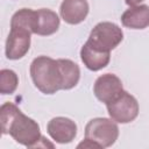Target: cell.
<instances>
[{"mask_svg": "<svg viewBox=\"0 0 149 149\" xmlns=\"http://www.w3.org/2000/svg\"><path fill=\"white\" fill-rule=\"evenodd\" d=\"M1 133L9 134L17 143L34 148L41 141L42 135L36 121L24 115L14 104L5 102L0 108Z\"/></svg>", "mask_w": 149, "mask_h": 149, "instance_id": "6da1fadb", "label": "cell"}, {"mask_svg": "<svg viewBox=\"0 0 149 149\" xmlns=\"http://www.w3.org/2000/svg\"><path fill=\"white\" fill-rule=\"evenodd\" d=\"M30 76L35 86L45 94L63 90V77L57 59L47 56L36 57L30 65Z\"/></svg>", "mask_w": 149, "mask_h": 149, "instance_id": "7a4b0ae2", "label": "cell"}, {"mask_svg": "<svg viewBox=\"0 0 149 149\" xmlns=\"http://www.w3.org/2000/svg\"><path fill=\"white\" fill-rule=\"evenodd\" d=\"M123 33L119 26L112 22H100L90 33L87 43L101 51L109 52L122 41Z\"/></svg>", "mask_w": 149, "mask_h": 149, "instance_id": "3957f363", "label": "cell"}, {"mask_svg": "<svg viewBox=\"0 0 149 149\" xmlns=\"http://www.w3.org/2000/svg\"><path fill=\"white\" fill-rule=\"evenodd\" d=\"M119 128L114 120L95 118L88 121L85 127V139L98 143L101 148L111 147L118 140Z\"/></svg>", "mask_w": 149, "mask_h": 149, "instance_id": "277c9868", "label": "cell"}, {"mask_svg": "<svg viewBox=\"0 0 149 149\" xmlns=\"http://www.w3.org/2000/svg\"><path fill=\"white\" fill-rule=\"evenodd\" d=\"M112 120L119 123H128L136 119L139 114V102L128 92L122 91L114 100L106 104Z\"/></svg>", "mask_w": 149, "mask_h": 149, "instance_id": "5b68a950", "label": "cell"}, {"mask_svg": "<svg viewBox=\"0 0 149 149\" xmlns=\"http://www.w3.org/2000/svg\"><path fill=\"white\" fill-rule=\"evenodd\" d=\"M31 33L23 28L10 27L6 41V56L9 59H20L29 50Z\"/></svg>", "mask_w": 149, "mask_h": 149, "instance_id": "8992f818", "label": "cell"}, {"mask_svg": "<svg viewBox=\"0 0 149 149\" xmlns=\"http://www.w3.org/2000/svg\"><path fill=\"white\" fill-rule=\"evenodd\" d=\"M93 91L95 97L100 101L108 104L114 100L118 95H120L123 88L122 83L118 76L113 73H105L95 80Z\"/></svg>", "mask_w": 149, "mask_h": 149, "instance_id": "52a82bcc", "label": "cell"}, {"mask_svg": "<svg viewBox=\"0 0 149 149\" xmlns=\"http://www.w3.org/2000/svg\"><path fill=\"white\" fill-rule=\"evenodd\" d=\"M48 134L58 143H70L77 135V126L74 121L68 118L57 116L49 121Z\"/></svg>", "mask_w": 149, "mask_h": 149, "instance_id": "ba28073f", "label": "cell"}, {"mask_svg": "<svg viewBox=\"0 0 149 149\" xmlns=\"http://www.w3.org/2000/svg\"><path fill=\"white\" fill-rule=\"evenodd\" d=\"M61 16L69 24L83 22L88 14V3L86 0H63L61 5Z\"/></svg>", "mask_w": 149, "mask_h": 149, "instance_id": "9c48e42d", "label": "cell"}, {"mask_svg": "<svg viewBox=\"0 0 149 149\" xmlns=\"http://www.w3.org/2000/svg\"><path fill=\"white\" fill-rule=\"evenodd\" d=\"M58 27H59V17L54 10L47 8H41L36 10L34 34L41 36H48L56 33Z\"/></svg>", "mask_w": 149, "mask_h": 149, "instance_id": "30bf717a", "label": "cell"}, {"mask_svg": "<svg viewBox=\"0 0 149 149\" xmlns=\"http://www.w3.org/2000/svg\"><path fill=\"white\" fill-rule=\"evenodd\" d=\"M121 22L125 27L132 29H144L149 26V6L140 5L127 9L122 16Z\"/></svg>", "mask_w": 149, "mask_h": 149, "instance_id": "8fae6325", "label": "cell"}, {"mask_svg": "<svg viewBox=\"0 0 149 149\" xmlns=\"http://www.w3.org/2000/svg\"><path fill=\"white\" fill-rule=\"evenodd\" d=\"M80 58L87 69L92 71H98L108 64L111 55L107 51H101L91 47L86 42L80 50Z\"/></svg>", "mask_w": 149, "mask_h": 149, "instance_id": "7c38bea8", "label": "cell"}, {"mask_svg": "<svg viewBox=\"0 0 149 149\" xmlns=\"http://www.w3.org/2000/svg\"><path fill=\"white\" fill-rule=\"evenodd\" d=\"M59 68H61V72H62V77H63V90H70L72 87H74L78 81H79V77H80V70L79 66L70 61V59H57Z\"/></svg>", "mask_w": 149, "mask_h": 149, "instance_id": "4fadbf2b", "label": "cell"}, {"mask_svg": "<svg viewBox=\"0 0 149 149\" xmlns=\"http://www.w3.org/2000/svg\"><path fill=\"white\" fill-rule=\"evenodd\" d=\"M19 84V78L13 70L3 69L0 71V92L2 94L13 93Z\"/></svg>", "mask_w": 149, "mask_h": 149, "instance_id": "5bb4252c", "label": "cell"}, {"mask_svg": "<svg viewBox=\"0 0 149 149\" xmlns=\"http://www.w3.org/2000/svg\"><path fill=\"white\" fill-rule=\"evenodd\" d=\"M80 148H95V149H99L101 147L98 143H95V142H93V141H91L88 139H85L81 143L78 144V149H80Z\"/></svg>", "mask_w": 149, "mask_h": 149, "instance_id": "9a60e30c", "label": "cell"}, {"mask_svg": "<svg viewBox=\"0 0 149 149\" xmlns=\"http://www.w3.org/2000/svg\"><path fill=\"white\" fill-rule=\"evenodd\" d=\"M141 1H143V0H126V3L129 6H135V5L140 3Z\"/></svg>", "mask_w": 149, "mask_h": 149, "instance_id": "2e32d148", "label": "cell"}]
</instances>
